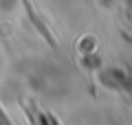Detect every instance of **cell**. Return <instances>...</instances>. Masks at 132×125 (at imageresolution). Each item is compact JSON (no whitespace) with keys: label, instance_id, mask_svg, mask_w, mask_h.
I'll use <instances>...</instances> for the list:
<instances>
[{"label":"cell","instance_id":"cell-1","mask_svg":"<svg viewBox=\"0 0 132 125\" xmlns=\"http://www.w3.org/2000/svg\"><path fill=\"white\" fill-rule=\"evenodd\" d=\"M0 125H11V121H9V119H5V116H2V110H0Z\"/></svg>","mask_w":132,"mask_h":125}]
</instances>
